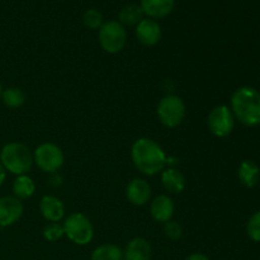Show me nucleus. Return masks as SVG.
Returning a JSON list of instances; mask_svg holds the SVG:
<instances>
[{
  "label": "nucleus",
  "instance_id": "f257e3e1",
  "mask_svg": "<svg viewBox=\"0 0 260 260\" xmlns=\"http://www.w3.org/2000/svg\"><path fill=\"white\" fill-rule=\"evenodd\" d=\"M131 159L136 169L149 177L159 174L168 164L164 150L157 142L147 137H141L134 142L131 147Z\"/></svg>",
  "mask_w": 260,
  "mask_h": 260
},
{
  "label": "nucleus",
  "instance_id": "f03ea898",
  "mask_svg": "<svg viewBox=\"0 0 260 260\" xmlns=\"http://www.w3.org/2000/svg\"><path fill=\"white\" fill-rule=\"evenodd\" d=\"M230 109L235 119L244 126H258L260 124V93L250 86L236 89L231 96Z\"/></svg>",
  "mask_w": 260,
  "mask_h": 260
},
{
  "label": "nucleus",
  "instance_id": "7ed1b4c3",
  "mask_svg": "<svg viewBox=\"0 0 260 260\" xmlns=\"http://www.w3.org/2000/svg\"><path fill=\"white\" fill-rule=\"evenodd\" d=\"M0 162L5 170L14 175H24L33 165V154L29 147L20 142H9L0 151Z\"/></svg>",
  "mask_w": 260,
  "mask_h": 260
},
{
  "label": "nucleus",
  "instance_id": "20e7f679",
  "mask_svg": "<svg viewBox=\"0 0 260 260\" xmlns=\"http://www.w3.org/2000/svg\"><path fill=\"white\" fill-rule=\"evenodd\" d=\"M65 236L76 245H88L94 238V228L88 216L74 212L65 218L62 223Z\"/></svg>",
  "mask_w": 260,
  "mask_h": 260
},
{
  "label": "nucleus",
  "instance_id": "39448f33",
  "mask_svg": "<svg viewBox=\"0 0 260 260\" xmlns=\"http://www.w3.org/2000/svg\"><path fill=\"white\" fill-rule=\"evenodd\" d=\"M185 111L187 109L183 99L173 94L164 96L156 108L157 118L168 128H175L179 126L184 121Z\"/></svg>",
  "mask_w": 260,
  "mask_h": 260
},
{
  "label": "nucleus",
  "instance_id": "423d86ee",
  "mask_svg": "<svg viewBox=\"0 0 260 260\" xmlns=\"http://www.w3.org/2000/svg\"><path fill=\"white\" fill-rule=\"evenodd\" d=\"M99 43L106 52L118 53L123 50L127 42L126 28L117 20H108L99 28Z\"/></svg>",
  "mask_w": 260,
  "mask_h": 260
},
{
  "label": "nucleus",
  "instance_id": "0eeeda50",
  "mask_svg": "<svg viewBox=\"0 0 260 260\" xmlns=\"http://www.w3.org/2000/svg\"><path fill=\"white\" fill-rule=\"evenodd\" d=\"M65 156L60 147L53 142H43L33 152V162L45 173H56L63 165Z\"/></svg>",
  "mask_w": 260,
  "mask_h": 260
},
{
  "label": "nucleus",
  "instance_id": "6e6552de",
  "mask_svg": "<svg viewBox=\"0 0 260 260\" xmlns=\"http://www.w3.org/2000/svg\"><path fill=\"white\" fill-rule=\"evenodd\" d=\"M207 127L216 137H226L235 127V117L228 106H217L210 112Z\"/></svg>",
  "mask_w": 260,
  "mask_h": 260
},
{
  "label": "nucleus",
  "instance_id": "1a4fd4ad",
  "mask_svg": "<svg viewBox=\"0 0 260 260\" xmlns=\"http://www.w3.org/2000/svg\"><path fill=\"white\" fill-rule=\"evenodd\" d=\"M24 207L20 200L14 196H4L0 198V228H8L20 220Z\"/></svg>",
  "mask_w": 260,
  "mask_h": 260
},
{
  "label": "nucleus",
  "instance_id": "9d476101",
  "mask_svg": "<svg viewBox=\"0 0 260 260\" xmlns=\"http://www.w3.org/2000/svg\"><path fill=\"white\" fill-rule=\"evenodd\" d=\"M136 37L140 43L147 47H152L161 40V28L155 19L144 18L136 25Z\"/></svg>",
  "mask_w": 260,
  "mask_h": 260
},
{
  "label": "nucleus",
  "instance_id": "9b49d317",
  "mask_svg": "<svg viewBox=\"0 0 260 260\" xmlns=\"http://www.w3.org/2000/svg\"><path fill=\"white\" fill-rule=\"evenodd\" d=\"M151 185L142 178H135L127 184L126 198L134 206H145L151 198Z\"/></svg>",
  "mask_w": 260,
  "mask_h": 260
},
{
  "label": "nucleus",
  "instance_id": "f8f14e48",
  "mask_svg": "<svg viewBox=\"0 0 260 260\" xmlns=\"http://www.w3.org/2000/svg\"><path fill=\"white\" fill-rule=\"evenodd\" d=\"M40 211L48 222H60L65 217V206L55 196H43L40 202Z\"/></svg>",
  "mask_w": 260,
  "mask_h": 260
},
{
  "label": "nucleus",
  "instance_id": "ddd939ff",
  "mask_svg": "<svg viewBox=\"0 0 260 260\" xmlns=\"http://www.w3.org/2000/svg\"><path fill=\"white\" fill-rule=\"evenodd\" d=\"M174 202L169 196H157L150 206V213L151 217L154 218L156 222L165 223L168 221L172 220L173 215H174Z\"/></svg>",
  "mask_w": 260,
  "mask_h": 260
},
{
  "label": "nucleus",
  "instance_id": "4468645a",
  "mask_svg": "<svg viewBox=\"0 0 260 260\" xmlns=\"http://www.w3.org/2000/svg\"><path fill=\"white\" fill-rule=\"evenodd\" d=\"M175 0H141L140 7L145 15L151 19H161L173 12Z\"/></svg>",
  "mask_w": 260,
  "mask_h": 260
},
{
  "label": "nucleus",
  "instance_id": "2eb2a0df",
  "mask_svg": "<svg viewBox=\"0 0 260 260\" xmlns=\"http://www.w3.org/2000/svg\"><path fill=\"white\" fill-rule=\"evenodd\" d=\"M151 245L144 238H135L127 244L123 251V260H150Z\"/></svg>",
  "mask_w": 260,
  "mask_h": 260
},
{
  "label": "nucleus",
  "instance_id": "dca6fc26",
  "mask_svg": "<svg viewBox=\"0 0 260 260\" xmlns=\"http://www.w3.org/2000/svg\"><path fill=\"white\" fill-rule=\"evenodd\" d=\"M162 187L170 194H179L185 188V178L182 173L174 168L165 169L161 173Z\"/></svg>",
  "mask_w": 260,
  "mask_h": 260
},
{
  "label": "nucleus",
  "instance_id": "f3484780",
  "mask_svg": "<svg viewBox=\"0 0 260 260\" xmlns=\"http://www.w3.org/2000/svg\"><path fill=\"white\" fill-rule=\"evenodd\" d=\"M238 177L241 184L246 188L255 187L260 179V169L251 160H244L238 170Z\"/></svg>",
  "mask_w": 260,
  "mask_h": 260
},
{
  "label": "nucleus",
  "instance_id": "a211bd4d",
  "mask_svg": "<svg viewBox=\"0 0 260 260\" xmlns=\"http://www.w3.org/2000/svg\"><path fill=\"white\" fill-rule=\"evenodd\" d=\"M13 194L18 200H27L30 198L36 192V184L30 177L27 174L18 175L13 182Z\"/></svg>",
  "mask_w": 260,
  "mask_h": 260
},
{
  "label": "nucleus",
  "instance_id": "6ab92c4d",
  "mask_svg": "<svg viewBox=\"0 0 260 260\" xmlns=\"http://www.w3.org/2000/svg\"><path fill=\"white\" fill-rule=\"evenodd\" d=\"M91 260H123V250L116 244H102L91 253Z\"/></svg>",
  "mask_w": 260,
  "mask_h": 260
},
{
  "label": "nucleus",
  "instance_id": "aec40b11",
  "mask_svg": "<svg viewBox=\"0 0 260 260\" xmlns=\"http://www.w3.org/2000/svg\"><path fill=\"white\" fill-rule=\"evenodd\" d=\"M144 12H142L141 7L137 4H127L123 7L119 12L118 18L119 23L122 25H137L142 19H144Z\"/></svg>",
  "mask_w": 260,
  "mask_h": 260
},
{
  "label": "nucleus",
  "instance_id": "412c9836",
  "mask_svg": "<svg viewBox=\"0 0 260 260\" xmlns=\"http://www.w3.org/2000/svg\"><path fill=\"white\" fill-rule=\"evenodd\" d=\"M2 99L8 108H20L25 102V94L19 88H8L3 90Z\"/></svg>",
  "mask_w": 260,
  "mask_h": 260
},
{
  "label": "nucleus",
  "instance_id": "4be33fe9",
  "mask_svg": "<svg viewBox=\"0 0 260 260\" xmlns=\"http://www.w3.org/2000/svg\"><path fill=\"white\" fill-rule=\"evenodd\" d=\"M62 236H65V231H63V226L58 222H50L43 229V238L50 243H56Z\"/></svg>",
  "mask_w": 260,
  "mask_h": 260
},
{
  "label": "nucleus",
  "instance_id": "5701e85b",
  "mask_svg": "<svg viewBox=\"0 0 260 260\" xmlns=\"http://www.w3.org/2000/svg\"><path fill=\"white\" fill-rule=\"evenodd\" d=\"M83 22L89 29H99L103 24V15L96 9H88L83 15Z\"/></svg>",
  "mask_w": 260,
  "mask_h": 260
},
{
  "label": "nucleus",
  "instance_id": "b1692460",
  "mask_svg": "<svg viewBox=\"0 0 260 260\" xmlns=\"http://www.w3.org/2000/svg\"><path fill=\"white\" fill-rule=\"evenodd\" d=\"M248 236L255 243H260V211L253 213L246 223Z\"/></svg>",
  "mask_w": 260,
  "mask_h": 260
},
{
  "label": "nucleus",
  "instance_id": "393cba45",
  "mask_svg": "<svg viewBox=\"0 0 260 260\" xmlns=\"http://www.w3.org/2000/svg\"><path fill=\"white\" fill-rule=\"evenodd\" d=\"M164 234L168 239L170 240H178L182 238L183 235V229L177 221H168L164 223Z\"/></svg>",
  "mask_w": 260,
  "mask_h": 260
},
{
  "label": "nucleus",
  "instance_id": "a878e982",
  "mask_svg": "<svg viewBox=\"0 0 260 260\" xmlns=\"http://www.w3.org/2000/svg\"><path fill=\"white\" fill-rule=\"evenodd\" d=\"M185 260H210L208 259L207 255L202 253H194V254H190L189 256H187Z\"/></svg>",
  "mask_w": 260,
  "mask_h": 260
},
{
  "label": "nucleus",
  "instance_id": "bb28decb",
  "mask_svg": "<svg viewBox=\"0 0 260 260\" xmlns=\"http://www.w3.org/2000/svg\"><path fill=\"white\" fill-rule=\"evenodd\" d=\"M5 178H7V170H5V168L0 162V185H3V183L5 182Z\"/></svg>",
  "mask_w": 260,
  "mask_h": 260
},
{
  "label": "nucleus",
  "instance_id": "cd10ccee",
  "mask_svg": "<svg viewBox=\"0 0 260 260\" xmlns=\"http://www.w3.org/2000/svg\"><path fill=\"white\" fill-rule=\"evenodd\" d=\"M2 93H3V88H2V84H0V98H2Z\"/></svg>",
  "mask_w": 260,
  "mask_h": 260
}]
</instances>
